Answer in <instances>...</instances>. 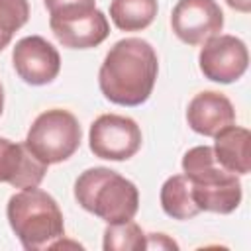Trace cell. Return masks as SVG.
Masks as SVG:
<instances>
[{
  "label": "cell",
  "mask_w": 251,
  "mask_h": 251,
  "mask_svg": "<svg viewBox=\"0 0 251 251\" xmlns=\"http://www.w3.org/2000/svg\"><path fill=\"white\" fill-rule=\"evenodd\" d=\"M159 73L153 45L141 37L116 41L98 71V86L106 100L118 106H141L149 100Z\"/></svg>",
  "instance_id": "1"
},
{
  "label": "cell",
  "mask_w": 251,
  "mask_h": 251,
  "mask_svg": "<svg viewBox=\"0 0 251 251\" xmlns=\"http://www.w3.org/2000/svg\"><path fill=\"white\" fill-rule=\"evenodd\" d=\"M6 218L27 251L51 249L65 237L63 212L57 200L37 186H27L12 194L6 206Z\"/></svg>",
  "instance_id": "2"
},
{
  "label": "cell",
  "mask_w": 251,
  "mask_h": 251,
  "mask_svg": "<svg viewBox=\"0 0 251 251\" xmlns=\"http://www.w3.org/2000/svg\"><path fill=\"white\" fill-rule=\"evenodd\" d=\"M75 198L80 208L106 224L129 222L139 210L137 186L108 167H92L80 173L75 180Z\"/></svg>",
  "instance_id": "3"
},
{
  "label": "cell",
  "mask_w": 251,
  "mask_h": 251,
  "mask_svg": "<svg viewBox=\"0 0 251 251\" xmlns=\"http://www.w3.org/2000/svg\"><path fill=\"white\" fill-rule=\"evenodd\" d=\"M182 175L190 180L192 198L200 212L231 214L241 204L243 190L237 175L216 161L210 145H196L184 153Z\"/></svg>",
  "instance_id": "4"
},
{
  "label": "cell",
  "mask_w": 251,
  "mask_h": 251,
  "mask_svg": "<svg viewBox=\"0 0 251 251\" xmlns=\"http://www.w3.org/2000/svg\"><path fill=\"white\" fill-rule=\"evenodd\" d=\"M80 126L75 114L63 108H51L41 112L25 135V147L41 163L57 165L67 161L80 147Z\"/></svg>",
  "instance_id": "5"
},
{
  "label": "cell",
  "mask_w": 251,
  "mask_h": 251,
  "mask_svg": "<svg viewBox=\"0 0 251 251\" xmlns=\"http://www.w3.org/2000/svg\"><path fill=\"white\" fill-rule=\"evenodd\" d=\"M141 129L135 120L120 114L98 116L88 131V145L94 157L106 161H127L141 147Z\"/></svg>",
  "instance_id": "6"
},
{
  "label": "cell",
  "mask_w": 251,
  "mask_h": 251,
  "mask_svg": "<svg viewBox=\"0 0 251 251\" xmlns=\"http://www.w3.org/2000/svg\"><path fill=\"white\" fill-rule=\"evenodd\" d=\"M202 45L204 47L200 49L198 65L208 80L229 84L245 75L249 65V53L247 45L239 37L218 33Z\"/></svg>",
  "instance_id": "7"
},
{
  "label": "cell",
  "mask_w": 251,
  "mask_h": 251,
  "mask_svg": "<svg viewBox=\"0 0 251 251\" xmlns=\"http://www.w3.org/2000/svg\"><path fill=\"white\" fill-rule=\"evenodd\" d=\"M173 33L186 45H202L224 27V12L216 0H178L171 14Z\"/></svg>",
  "instance_id": "8"
},
{
  "label": "cell",
  "mask_w": 251,
  "mask_h": 251,
  "mask_svg": "<svg viewBox=\"0 0 251 251\" xmlns=\"http://www.w3.org/2000/svg\"><path fill=\"white\" fill-rule=\"evenodd\" d=\"M12 63L16 75L31 86H43L53 82L61 71V55L57 47H53L41 35L22 37L14 45Z\"/></svg>",
  "instance_id": "9"
},
{
  "label": "cell",
  "mask_w": 251,
  "mask_h": 251,
  "mask_svg": "<svg viewBox=\"0 0 251 251\" xmlns=\"http://www.w3.org/2000/svg\"><path fill=\"white\" fill-rule=\"evenodd\" d=\"M49 27L57 41L69 49H92L110 35L108 18L98 8L69 18H49Z\"/></svg>",
  "instance_id": "10"
},
{
  "label": "cell",
  "mask_w": 251,
  "mask_h": 251,
  "mask_svg": "<svg viewBox=\"0 0 251 251\" xmlns=\"http://www.w3.org/2000/svg\"><path fill=\"white\" fill-rule=\"evenodd\" d=\"M186 122L192 131L204 137H214L218 131L235 122V110L226 94L216 90H202L188 102Z\"/></svg>",
  "instance_id": "11"
},
{
  "label": "cell",
  "mask_w": 251,
  "mask_h": 251,
  "mask_svg": "<svg viewBox=\"0 0 251 251\" xmlns=\"http://www.w3.org/2000/svg\"><path fill=\"white\" fill-rule=\"evenodd\" d=\"M45 173L47 165L33 157L25 143L0 137V182L14 188L39 186Z\"/></svg>",
  "instance_id": "12"
},
{
  "label": "cell",
  "mask_w": 251,
  "mask_h": 251,
  "mask_svg": "<svg viewBox=\"0 0 251 251\" xmlns=\"http://www.w3.org/2000/svg\"><path fill=\"white\" fill-rule=\"evenodd\" d=\"M216 161L233 175H249L251 171V133L239 126H227L214 135Z\"/></svg>",
  "instance_id": "13"
},
{
  "label": "cell",
  "mask_w": 251,
  "mask_h": 251,
  "mask_svg": "<svg viewBox=\"0 0 251 251\" xmlns=\"http://www.w3.org/2000/svg\"><path fill=\"white\" fill-rule=\"evenodd\" d=\"M161 208L173 220H190L200 214L190 190V180L184 175L169 176L161 186Z\"/></svg>",
  "instance_id": "14"
},
{
  "label": "cell",
  "mask_w": 251,
  "mask_h": 251,
  "mask_svg": "<svg viewBox=\"0 0 251 251\" xmlns=\"http://www.w3.org/2000/svg\"><path fill=\"white\" fill-rule=\"evenodd\" d=\"M159 12L157 0H112L110 20L122 31H141L149 27Z\"/></svg>",
  "instance_id": "15"
},
{
  "label": "cell",
  "mask_w": 251,
  "mask_h": 251,
  "mask_svg": "<svg viewBox=\"0 0 251 251\" xmlns=\"http://www.w3.org/2000/svg\"><path fill=\"white\" fill-rule=\"evenodd\" d=\"M104 251H141L147 249V233L133 222L108 224L104 229Z\"/></svg>",
  "instance_id": "16"
},
{
  "label": "cell",
  "mask_w": 251,
  "mask_h": 251,
  "mask_svg": "<svg viewBox=\"0 0 251 251\" xmlns=\"http://www.w3.org/2000/svg\"><path fill=\"white\" fill-rule=\"evenodd\" d=\"M29 20L27 0H0V31L14 35Z\"/></svg>",
  "instance_id": "17"
},
{
  "label": "cell",
  "mask_w": 251,
  "mask_h": 251,
  "mask_svg": "<svg viewBox=\"0 0 251 251\" xmlns=\"http://www.w3.org/2000/svg\"><path fill=\"white\" fill-rule=\"evenodd\" d=\"M49 18H69L96 8V0H43Z\"/></svg>",
  "instance_id": "18"
},
{
  "label": "cell",
  "mask_w": 251,
  "mask_h": 251,
  "mask_svg": "<svg viewBox=\"0 0 251 251\" xmlns=\"http://www.w3.org/2000/svg\"><path fill=\"white\" fill-rule=\"evenodd\" d=\"M147 249H178L167 233H147Z\"/></svg>",
  "instance_id": "19"
},
{
  "label": "cell",
  "mask_w": 251,
  "mask_h": 251,
  "mask_svg": "<svg viewBox=\"0 0 251 251\" xmlns=\"http://www.w3.org/2000/svg\"><path fill=\"white\" fill-rule=\"evenodd\" d=\"M229 8L241 12V14H249L251 12V0H226Z\"/></svg>",
  "instance_id": "20"
},
{
  "label": "cell",
  "mask_w": 251,
  "mask_h": 251,
  "mask_svg": "<svg viewBox=\"0 0 251 251\" xmlns=\"http://www.w3.org/2000/svg\"><path fill=\"white\" fill-rule=\"evenodd\" d=\"M10 41H12V35H8V33H2V31H0V53L4 51V47H8V45H10Z\"/></svg>",
  "instance_id": "21"
},
{
  "label": "cell",
  "mask_w": 251,
  "mask_h": 251,
  "mask_svg": "<svg viewBox=\"0 0 251 251\" xmlns=\"http://www.w3.org/2000/svg\"><path fill=\"white\" fill-rule=\"evenodd\" d=\"M2 110H4V88H2V82H0V116H2Z\"/></svg>",
  "instance_id": "22"
}]
</instances>
